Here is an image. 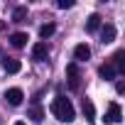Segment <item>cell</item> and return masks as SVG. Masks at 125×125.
Returning <instances> with one entry per match:
<instances>
[{
	"label": "cell",
	"instance_id": "1",
	"mask_svg": "<svg viewBox=\"0 0 125 125\" xmlns=\"http://www.w3.org/2000/svg\"><path fill=\"white\" fill-rule=\"evenodd\" d=\"M49 110H52V115H54L56 120H61V123H71V120H76V110H74L71 101L64 98V96H56V98L52 101Z\"/></svg>",
	"mask_w": 125,
	"mask_h": 125
},
{
	"label": "cell",
	"instance_id": "2",
	"mask_svg": "<svg viewBox=\"0 0 125 125\" xmlns=\"http://www.w3.org/2000/svg\"><path fill=\"white\" fill-rule=\"evenodd\" d=\"M66 83H69L71 91H79L81 88V71H79L76 64H69L66 66Z\"/></svg>",
	"mask_w": 125,
	"mask_h": 125
},
{
	"label": "cell",
	"instance_id": "3",
	"mask_svg": "<svg viewBox=\"0 0 125 125\" xmlns=\"http://www.w3.org/2000/svg\"><path fill=\"white\" fill-rule=\"evenodd\" d=\"M120 118H123V110H120V105L118 103H110L108 105V110H105V123H110V125H115V123H120Z\"/></svg>",
	"mask_w": 125,
	"mask_h": 125
},
{
	"label": "cell",
	"instance_id": "4",
	"mask_svg": "<svg viewBox=\"0 0 125 125\" xmlns=\"http://www.w3.org/2000/svg\"><path fill=\"white\" fill-rule=\"evenodd\" d=\"M115 37H118L115 25H110V22H108V25H101V42H103V44H110Z\"/></svg>",
	"mask_w": 125,
	"mask_h": 125
},
{
	"label": "cell",
	"instance_id": "5",
	"mask_svg": "<svg viewBox=\"0 0 125 125\" xmlns=\"http://www.w3.org/2000/svg\"><path fill=\"white\" fill-rule=\"evenodd\" d=\"M5 101H8L10 105H22V101H25L22 88H8V91H5Z\"/></svg>",
	"mask_w": 125,
	"mask_h": 125
},
{
	"label": "cell",
	"instance_id": "6",
	"mask_svg": "<svg viewBox=\"0 0 125 125\" xmlns=\"http://www.w3.org/2000/svg\"><path fill=\"white\" fill-rule=\"evenodd\" d=\"M110 66H113L118 74H123V71H125V52H123V49L113 54V61H110Z\"/></svg>",
	"mask_w": 125,
	"mask_h": 125
},
{
	"label": "cell",
	"instance_id": "7",
	"mask_svg": "<svg viewBox=\"0 0 125 125\" xmlns=\"http://www.w3.org/2000/svg\"><path fill=\"white\" fill-rule=\"evenodd\" d=\"M32 54H34V59H37V61H47L49 49H47V44H44V42H37V44L32 47Z\"/></svg>",
	"mask_w": 125,
	"mask_h": 125
},
{
	"label": "cell",
	"instance_id": "8",
	"mask_svg": "<svg viewBox=\"0 0 125 125\" xmlns=\"http://www.w3.org/2000/svg\"><path fill=\"white\" fill-rule=\"evenodd\" d=\"M74 56H76V61H88L91 59V47L88 44H76Z\"/></svg>",
	"mask_w": 125,
	"mask_h": 125
},
{
	"label": "cell",
	"instance_id": "9",
	"mask_svg": "<svg viewBox=\"0 0 125 125\" xmlns=\"http://www.w3.org/2000/svg\"><path fill=\"white\" fill-rule=\"evenodd\" d=\"M3 69H5L8 74H17V71L22 69V64H20V59H10V56H5V59H3Z\"/></svg>",
	"mask_w": 125,
	"mask_h": 125
},
{
	"label": "cell",
	"instance_id": "10",
	"mask_svg": "<svg viewBox=\"0 0 125 125\" xmlns=\"http://www.w3.org/2000/svg\"><path fill=\"white\" fill-rule=\"evenodd\" d=\"M27 32H15V34H10V44L15 47V49H22L25 44H27Z\"/></svg>",
	"mask_w": 125,
	"mask_h": 125
},
{
	"label": "cell",
	"instance_id": "11",
	"mask_svg": "<svg viewBox=\"0 0 125 125\" xmlns=\"http://www.w3.org/2000/svg\"><path fill=\"white\" fill-rule=\"evenodd\" d=\"M98 30H101V15L93 12V15H88V20H86V32H98Z\"/></svg>",
	"mask_w": 125,
	"mask_h": 125
},
{
	"label": "cell",
	"instance_id": "12",
	"mask_svg": "<svg viewBox=\"0 0 125 125\" xmlns=\"http://www.w3.org/2000/svg\"><path fill=\"white\" fill-rule=\"evenodd\" d=\"M98 76H101V79H105V81H113V79L118 76V71H115L110 64H103V66H98Z\"/></svg>",
	"mask_w": 125,
	"mask_h": 125
},
{
	"label": "cell",
	"instance_id": "13",
	"mask_svg": "<svg viewBox=\"0 0 125 125\" xmlns=\"http://www.w3.org/2000/svg\"><path fill=\"white\" fill-rule=\"evenodd\" d=\"M25 20H27V8L25 5H17L12 10V22H25Z\"/></svg>",
	"mask_w": 125,
	"mask_h": 125
},
{
	"label": "cell",
	"instance_id": "14",
	"mask_svg": "<svg viewBox=\"0 0 125 125\" xmlns=\"http://www.w3.org/2000/svg\"><path fill=\"white\" fill-rule=\"evenodd\" d=\"M54 32H56V25H54V22H47V25H42V27H39V37H42V39L52 37Z\"/></svg>",
	"mask_w": 125,
	"mask_h": 125
},
{
	"label": "cell",
	"instance_id": "15",
	"mask_svg": "<svg viewBox=\"0 0 125 125\" xmlns=\"http://www.w3.org/2000/svg\"><path fill=\"white\" fill-rule=\"evenodd\" d=\"M83 115H86V120H93L96 118V108H93V103L88 98H83Z\"/></svg>",
	"mask_w": 125,
	"mask_h": 125
},
{
	"label": "cell",
	"instance_id": "16",
	"mask_svg": "<svg viewBox=\"0 0 125 125\" xmlns=\"http://www.w3.org/2000/svg\"><path fill=\"white\" fill-rule=\"evenodd\" d=\"M30 118H32L34 123H42V120H44V110H42V105H34V108L30 110Z\"/></svg>",
	"mask_w": 125,
	"mask_h": 125
},
{
	"label": "cell",
	"instance_id": "17",
	"mask_svg": "<svg viewBox=\"0 0 125 125\" xmlns=\"http://www.w3.org/2000/svg\"><path fill=\"white\" fill-rule=\"evenodd\" d=\"M74 3H71V0H59V3H56V8H61V10H66V8H71Z\"/></svg>",
	"mask_w": 125,
	"mask_h": 125
},
{
	"label": "cell",
	"instance_id": "18",
	"mask_svg": "<svg viewBox=\"0 0 125 125\" xmlns=\"http://www.w3.org/2000/svg\"><path fill=\"white\" fill-rule=\"evenodd\" d=\"M115 91H118V93H125V83L118 81V83H115Z\"/></svg>",
	"mask_w": 125,
	"mask_h": 125
},
{
	"label": "cell",
	"instance_id": "19",
	"mask_svg": "<svg viewBox=\"0 0 125 125\" xmlns=\"http://www.w3.org/2000/svg\"><path fill=\"white\" fill-rule=\"evenodd\" d=\"M15 125H25V123H22V120H17V123H15Z\"/></svg>",
	"mask_w": 125,
	"mask_h": 125
}]
</instances>
